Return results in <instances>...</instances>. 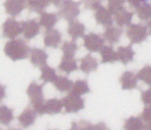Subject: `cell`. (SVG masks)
<instances>
[{
	"label": "cell",
	"mask_w": 151,
	"mask_h": 130,
	"mask_svg": "<svg viewBox=\"0 0 151 130\" xmlns=\"http://www.w3.org/2000/svg\"><path fill=\"white\" fill-rule=\"evenodd\" d=\"M4 52L13 61L27 58L31 52V48L22 39H11L5 45Z\"/></svg>",
	"instance_id": "cell-1"
},
{
	"label": "cell",
	"mask_w": 151,
	"mask_h": 130,
	"mask_svg": "<svg viewBox=\"0 0 151 130\" xmlns=\"http://www.w3.org/2000/svg\"><path fill=\"white\" fill-rule=\"evenodd\" d=\"M58 8V16L69 22L75 20L80 14V3L73 0H63Z\"/></svg>",
	"instance_id": "cell-2"
},
{
	"label": "cell",
	"mask_w": 151,
	"mask_h": 130,
	"mask_svg": "<svg viewBox=\"0 0 151 130\" xmlns=\"http://www.w3.org/2000/svg\"><path fill=\"white\" fill-rule=\"evenodd\" d=\"M126 35L132 44H140L145 41L148 35L147 26L143 24H129Z\"/></svg>",
	"instance_id": "cell-3"
},
{
	"label": "cell",
	"mask_w": 151,
	"mask_h": 130,
	"mask_svg": "<svg viewBox=\"0 0 151 130\" xmlns=\"http://www.w3.org/2000/svg\"><path fill=\"white\" fill-rule=\"evenodd\" d=\"M63 108L65 109V112L70 113H78L84 107V101L81 98V96H78L73 93H69L65 98L62 99Z\"/></svg>",
	"instance_id": "cell-4"
},
{
	"label": "cell",
	"mask_w": 151,
	"mask_h": 130,
	"mask_svg": "<svg viewBox=\"0 0 151 130\" xmlns=\"http://www.w3.org/2000/svg\"><path fill=\"white\" fill-rule=\"evenodd\" d=\"M3 36L9 39H14L22 34V23L14 18H9L3 23Z\"/></svg>",
	"instance_id": "cell-5"
},
{
	"label": "cell",
	"mask_w": 151,
	"mask_h": 130,
	"mask_svg": "<svg viewBox=\"0 0 151 130\" xmlns=\"http://www.w3.org/2000/svg\"><path fill=\"white\" fill-rule=\"evenodd\" d=\"M105 39L99 35L90 32L83 36V46L90 52H98L104 47Z\"/></svg>",
	"instance_id": "cell-6"
},
{
	"label": "cell",
	"mask_w": 151,
	"mask_h": 130,
	"mask_svg": "<svg viewBox=\"0 0 151 130\" xmlns=\"http://www.w3.org/2000/svg\"><path fill=\"white\" fill-rule=\"evenodd\" d=\"M22 23V35L26 40H31L35 38L39 32H40V24H39L35 20L31 19L27 21H23Z\"/></svg>",
	"instance_id": "cell-7"
},
{
	"label": "cell",
	"mask_w": 151,
	"mask_h": 130,
	"mask_svg": "<svg viewBox=\"0 0 151 130\" xmlns=\"http://www.w3.org/2000/svg\"><path fill=\"white\" fill-rule=\"evenodd\" d=\"M62 35L60 31L56 29H47L44 35V44L47 48H57L61 42Z\"/></svg>",
	"instance_id": "cell-8"
},
{
	"label": "cell",
	"mask_w": 151,
	"mask_h": 130,
	"mask_svg": "<svg viewBox=\"0 0 151 130\" xmlns=\"http://www.w3.org/2000/svg\"><path fill=\"white\" fill-rule=\"evenodd\" d=\"M27 3L25 0H6L4 6L6 12L12 17L18 16L26 8Z\"/></svg>",
	"instance_id": "cell-9"
},
{
	"label": "cell",
	"mask_w": 151,
	"mask_h": 130,
	"mask_svg": "<svg viewBox=\"0 0 151 130\" xmlns=\"http://www.w3.org/2000/svg\"><path fill=\"white\" fill-rule=\"evenodd\" d=\"M37 114L38 113L35 112L34 108H30V107L26 108L18 117L19 126L23 128L30 127L31 126H32L35 124Z\"/></svg>",
	"instance_id": "cell-10"
},
{
	"label": "cell",
	"mask_w": 151,
	"mask_h": 130,
	"mask_svg": "<svg viewBox=\"0 0 151 130\" xmlns=\"http://www.w3.org/2000/svg\"><path fill=\"white\" fill-rule=\"evenodd\" d=\"M48 55L44 49L34 48L30 52V61L31 63L35 67H43L47 65Z\"/></svg>",
	"instance_id": "cell-11"
},
{
	"label": "cell",
	"mask_w": 151,
	"mask_h": 130,
	"mask_svg": "<svg viewBox=\"0 0 151 130\" xmlns=\"http://www.w3.org/2000/svg\"><path fill=\"white\" fill-rule=\"evenodd\" d=\"M95 19L98 24H101L103 26H111L113 23V18L112 14L109 12V10L104 6H99L95 11Z\"/></svg>",
	"instance_id": "cell-12"
},
{
	"label": "cell",
	"mask_w": 151,
	"mask_h": 130,
	"mask_svg": "<svg viewBox=\"0 0 151 130\" xmlns=\"http://www.w3.org/2000/svg\"><path fill=\"white\" fill-rule=\"evenodd\" d=\"M44 84H39L36 82H32L27 88V95L31 100V103L43 101L44 100V93H43Z\"/></svg>",
	"instance_id": "cell-13"
},
{
	"label": "cell",
	"mask_w": 151,
	"mask_h": 130,
	"mask_svg": "<svg viewBox=\"0 0 151 130\" xmlns=\"http://www.w3.org/2000/svg\"><path fill=\"white\" fill-rule=\"evenodd\" d=\"M84 32H85V26L83 23L76 21V20H73V21L69 22L68 34L73 40H77L78 38L83 37Z\"/></svg>",
	"instance_id": "cell-14"
},
{
	"label": "cell",
	"mask_w": 151,
	"mask_h": 130,
	"mask_svg": "<svg viewBox=\"0 0 151 130\" xmlns=\"http://www.w3.org/2000/svg\"><path fill=\"white\" fill-rule=\"evenodd\" d=\"M78 69L77 61L74 58V56L70 55H63L61 61L58 65V70L64 72L65 74H70V73L76 71Z\"/></svg>",
	"instance_id": "cell-15"
},
{
	"label": "cell",
	"mask_w": 151,
	"mask_h": 130,
	"mask_svg": "<svg viewBox=\"0 0 151 130\" xmlns=\"http://www.w3.org/2000/svg\"><path fill=\"white\" fill-rule=\"evenodd\" d=\"M137 75H135L132 72H124L120 78V83L122 84V88L124 90H132L137 87Z\"/></svg>",
	"instance_id": "cell-16"
},
{
	"label": "cell",
	"mask_w": 151,
	"mask_h": 130,
	"mask_svg": "<svg viewBox=\"0 0 151 130\" xmlns=\"http://www.w3.org/2000/svg\"><path fill=\"white\" fill-rule=\"evenodd\" d=\"M122 35V30L120 27H115V26H109L106 31L103 34V38L109 42L110 45H114L119 42L120 38Z\"/></svg>",
	"instance_id": "cell-17"
},
{
	"label": "cell",
	"mask_w": 151,
	"mask_h": 130,
	"mask_svg": "<svg viewBox=\"0 0 151 130\" xmlns=\"http://www.w3.org/2000/svg\"><path fill=\"white\" fill-rule=\"evenodd\" d=\"M97 66H98V63H97L96 58H94L93 56H91L90 54L84 56L81 60L80 69L83 73L86 74L96 71L97 69Z\"/></svg>",
	"instance_id": "cell-18"
},
{
	"label": "cell",
	"mask_w": 151,
	"mask_h": 130,
	"mask_svg": "<svg viewBox=\"0 0 151 130\" xmlns=\"http://www.w3.org/2000/svg\"><path fill=\"white\" fill-rule=\"evenodd\" d=\"M58 21V15L56 13H49V12H42L39 18V24L43 26L45 29H51L56 25Z\"/></svg>",
	"instance_id": "cell-19"
},
{
	"label": "cell",
	"mask_w": 151,
	"mask_h": 130,
	"mask_svg": "<svg viewBox=\"0 0 151 130\" xmlns=\"http://www.w3.org/2000/svg\"><path fill=\"white\" fill-rule=\"evenodd\" d=\"M134 51L131 46L128 47H120L117 50V58L123 64H127L134 60Z\"/></svg>",
	"instance_id": "cell-20"
},
{
	"label": "cell",
	"mask_w": 151,
	"mask_h": 130,
	"mask_svg": "<svg viewBox=\"0 0 151 130\" xmlns=\"http://www.w3.org/2000/svg\"><path fill=\"white\" fill-rule=\"evenodd\" d=\"M45 113H48L51 115L60 113L63 108L62 100H58L57 98L50 99L47 101H45Z\"/></svg>",
	"instance_id": "cell-21"
},
{
	"label": "cell",
	"mask_w": 151,
	"mask_h": 130,
	"mask_svg": "<svg viewBox=\"0 0 151 130\" xmlns=\"http://www.w3.org/2000/svg\"><path fill=\"white\" fill-rule=\"evenodd\" d=\"M115 15V22L116 23L120 26V27H122V26H128L131 22H132V19L134 16V12L128 11L127 9H123L122 10H120L119 12H117Z\"/></svg>",
	"instance_id": "cell-22"
},
{
	"label": "cell",
	"mask_w": 151,
	"mask_h": 130,
	"mask_svg": "<svg viewBox=\"0 0 151 130\" xmlns=\"http://www.w3.org/2000/svg\"><path fill=\"white\" fill-rule=\"evenodd\" d=\"M99 52L102 63H113L114 61H118L117 51H115L110 46H104Z\"/></svg>",
	"instance_id": "cell-23"
},
{
	"label": "cell",
	"mask_w": 151,
	"mask_h": 130,
	"mask_svg": "<svg viewBox=\"0 0 151 130\" xmlns=\"http://www.w3.org/2000/svg\"><path fill=\"white\" fill-rule=\"evenodd\" d=\"M53 84L55 88L60 92H68L73 87V82L66 76H57L55 81L53 82Z\"/></svg>",
	"instance_id": "cell-24"
},
{
	"label": "cell",
	"mask_w": 151,
	"mask_h": 130,
	"mask_svg": "<svg viewBox=\"0 0 151 130\" xmlns=\"http://www.w3.org/2000/svg\"><path fill=\"white\" fill-rule=\"evenodd\" d=\"M49 0H28L27 6L30 11L41 14L49 6Z\"/></svg>",
	"instance_id": "cell-25"
},
{
	"label": "cell",
	"mask_w": 151,
	"mask_h": 130,
	"mask_svg": "<svg viewBox=\"0 0 151 130\" xmlns=\"http://www.w3.org/2000/svg\"><path fill=\"white\" fill-rule=\"evenodd\" d=\"M14 120L13 110L6 105H0V124L8 126Z\"/></svg>",
	"instance_id": "cell-26"
},
{
	"label": "cell",
	"mask_w": 151,
	"mask_h": 130,
	"mask_svg": "<svg viewBox=\"0 0 151 130\" xmlns=\"http://www.w3.org/2000/svg\"><path fill=\"white\" fill-rule=\"evenodd\" d=\"M89 87L88 83L85 80H77L75 83H73L71 87L70 93H73L78 96H82L89 92Z\"/></svg>",
	"instance_id": "cell-27"
},
{
	"label": "cell",
	"mask_w": 151,
	"mask_h": 130,
	"mask_svg": "<svg viewBox=\"0 0 151 130\" xmlns=\"http://www.w3.org/2000/svg\"><path fill=\"white\" fill-rule=\"evenodd\" d=\"M56 78H57L56 71L52 67H49L47 65H45V66L41 67L40 79L44 83H53Z\"/></svg>",
	"instance_id": "cell-28"
},
{
	"label": "cell",
	"mask_w": 151,
	"mask_h": 130,
	"mask_svg": "<svg viewBox=\"0 0 151 130\" xmlns=\"http://www.w3.org/2000/svg\"><path fill=\"white\" fill-rule=\"evenodd\" d=\"M124 128L129 130H139L145 128V124H144L141 117H130L129 119L125 121L124 124Z\"/></svg>",
	"instance_id": "cell-29"
},
{
	"label": "cell",
	"mask_w": 151,
	"mask_h": 130,
	"mask_svg": "<svg viewBox=\"0 0 151 130\" xmlns=\"http://www.w3.org/2000/svg\"><path fill=\"white\" fill-rule=\"evenodd\" d=\"M136 13L141 21H149L151 20V4L143 3L136 9Z\"/></svg>",
	"instance_id": "cell-30"
},
{
	"label": "cell",
	"mask_w": 151,
	"mask_h": 130,
	"mask_svg": "<svg viewBox=\"0 0 151 130\" xmlns=\"http://www.w3.org/2000/svg\"><path fill=\"white\" fill-rule=\"evenodd\" d=\"M126 0H108V9L112 15L124 9Z\"/></svg>",
	"instance_id": "cell-31"
},
{
	"label": "cell",
	"mask_w": 151,
	"mask_h": 130,
	"mask_svg": "<svg viewBox=\"0 0 151 130\" xmlns=\"http://www.w3.org/2000/svg\"><path fill=\"white\" fill-rule=\"evenodd\" d=\"M77 49H78V46H77L75 40L64 42L63 45H62V47H61V50H62L64 55L74 56Z\"/></svg>",
	"instance_id": "cell-32"
},
{
	"label": "cell",
	"mask_w": 151,
	"mask_h": 130,
	"mask_svg": "<svg viewBox=\"0 0 151 130\" xmlns=\"http://www.w3.org/2000/svg\"><path fill=\"white\" fill-rule=\"evenodd\" d=\"M139 80L151 87V66H145L136 74Z\"/></svg>",
	"instance_id": "cell-33"
},
{
	"label": "cell",
	"mask_w": 151,
	"mask_h": 130,
	"mask_svg": "<svg viewBox=\"0 0 151 130\" xmlns=\"http://www.w3.org/2000/svg\"><path fill=\"white\" fill-rule=\"evenodd\" d=\"M140 117L145 124V128L151 129V106L146 105Z\"/></svg>",
	"instance_id": "cell-34"
},
{
	"label": "cell",
	"mask_w": 151,
	"mask_h": 130,
	"mask_svg": "<svg viewBox=\"0 0 151 130\" xmlns=\"http://www.w3.org/2000/svg\"><path fill=\"white\" fill-rule=\"evenodd\" d=\"M81 1L84 5L85 9L96 10L99 6H101V3L103 0H81Z\"/></svg>",
	"instance_id": "cell-35"
},
{
	"label": "cell",
	"mask_w": 151,
	"mask_h": 130,
	"mask_svg": "<svg viewBox=\"0 0 151 130\" xmlns=\"http://www.w3.org/2000/svg\"><path fill=\"white\" fill-rule=\"evenodd\" d=\"M71 128L73 129H94V126H92L90 123L86 121H80L78 123L77 122L73 123Z\"/></svg>",
	"instance_id": "cell-36"
},
{
	"label": "cell",
	"mask_w": 151,
	"mask_h": 130,
	"mask_svg": "<svg viewBox=\"0 0 151 130\" xmlns=\"http://www.w3.org/2000/svg\"><path fill=\"white\" fill-rule=\"evenodd\" d=\"M141 100L145 105L151 106V88L143 91L141 94Z\"/></svg>",
	"instance_id": "cell-37"
},
{
	"label": "cell",
	"mask_w": 151,
	"mask_h": 130,
	"mask_svg": "<svg viewBox=\"0 0 151 130\" xmlns=\"http://www.w3.org/2000/svg\"><path fill=\"white\" fill-rule=\"evenodd\" d=\"M129 3V6L133 9H137L139 6H141L144 2H146L147 0H126Z\"/></svg>",
	"instance_id": "cell-38"
},
{
	"label": "cell",
	"mask_w": 151,
	"mask_h": 130,
	"mask_svg": "<svg viewBox=\"0 0 151 130\" xmlns=\"http://www.w3.org/2000/svg\"><path fill=\"white\" fill-rule=\"evenodd\" d=\"M6 98V87L0 84V101H2Z\"/></svg>",
	"instance_id": "cell-39"
},
{
	"label": "cell",
	"mask_w": 151,
	"mask_h": 130,
	"mask_svg": "<svg viewBox=\"0 0 151 130\" xmlns=\"http://www.w3.org/2000/svg\"><path fill=\"white\" fill-rule=\"evenodd\" d=\"M63 1V0H49V2L51 3V4H53L54 6H58L60 5V3Z\"/></svg>",
	"instance_id": "cell-40"
},
{
	"label": "cell",
	"mask_w": 151,
	"mask_h": 130,
	"mask_svg": "<svg viewBox=\"0 0 151 130\" xmlns=\"http://www.w3.org/2000/svg\"><path fill=\"white\" fill-rule=\"evenodd\" d=\"M147 34L151 35V20H149V22L147 23Z\"/></svg>",
	"instance_id": "cell-41"
}]
</instances>
